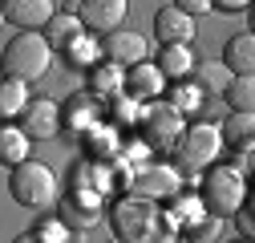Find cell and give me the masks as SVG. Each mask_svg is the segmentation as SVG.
I'll list each match as a JSON object with an SVG mask.
<instances>
[{
    "label": "cell",
    "instance_id": "6da1fadb",
    "mask_svg": "<svg viewBox=\"0 0 255 243\" xmlns=\"http://www.w3.org/2000/svg\"><path fill=\"white\" fill-rule=\"evenodd\" d=\"M114 235L122 243H178V227L154 199H126L114 207Z\"/></svg>",
    "mask_w": 255,
    "mask_h": 243
},
{
    "label": "cell",
    "instance_id": "1f68e13d",
    "mask_svg": "<svg viewBox=\"0 0 255 243\" xmlns=\"http://www.w3.org/2000/svg\"><path fill=\"white\" fill-rule=\"evenodd\" d=\"M12 243H53V239H45V235H16Z\"/></svg>",
    "mask_w": 255,
    "mask_h": 243
},
{
    "label": "cell",
    "instance_id": "7a4b0ae2",
    "mask_svg": "<svg viewBox=\"0 0 255 243\" xmlns=\"http://www.w3.org/2000/svg\"><path fill=\"white\" fill-rule=\"evenodd\" d=\"M199 199H203V211L219 219H235L243 203H247V174L239 166H223L215 162L211 170H203V182H199Z\"/></svg>",
    "mask_w": 255,
    "mask_h": 243
},
{
    "label": "cell",
    "instance_id": "9a60e30c",
    "mask_svg": "<svg viewBox=\"0 0 255 243\" xmlns=\"http://www.w3.org/2000/svg\"><path fill=\"white\" fill-rule=\"evenodd\" d=\"M223 65L231 73H255V33L251 28L227 37V45H223Z\"/></svg>",
    "mask_w": 255,
    "mask_h": 243
},
{
    "label": "cell",
    "instance_id": "4316f807",
    "mask_svg": "<svg viewBox=\"0 0 255 243\" xmlns=\"http://www.w3.org/2000/svg\"><path fill=\"white\" fill-rule=\"evenodd\" d=\"M219 231H223V219L207 211V219H203V223H190V227H186V239H190V243H215Z\"/></svg>",
    "mask_w": 255,
    "mask_h": 243
},
{
    "label": "cell",
    "instance_id": "7402d4cb",
    "mask_svg": "<svg viewBox=\"0 0 255 243\" xmlns=\"http://www.w3.org/2000/svg\"><path fill=\"white\" fill-rule=\"evenodd\" d=\"M231 69L227 65H215V61H203V65L195 69V85L203 89V94H227V85H231Z\"/></svg>",
    "mask_w": 255,
    "mask_h": 243
},
{
    "label": "cell",
    "instance_id": "4dcf8cb0",
    "mask_svg": "<svg viewBox=\"0 0 255 243\" xmlns=\"http://www.w3.org/2000/svg\"><path fill=\"white\" fill-rule=\"evenodd\" d=\"M239 170H251L255 174V150H251V154H239Z\"/></svg>",
    "mask_w": 255,
    "mask_h": 243
},
{
    "label": "cell",
    "instance_id": "ac0fdd59",
    "mask_svg": "<svg viewBox=\"0 0 255 243\" xmlns=\"http://www.w3.org/2000/svg\"><path fill=\"white\" fill-rule=\"evenodd\" d=\"M89 89H93V94H102V98L126 94V69L114 65V61H102L98 69H89Z\"/></svg>",
    "mask_w": 255,
    "mask_h": 243
},
{
    "label": "cell",
    "instance_id": "ba28073f",
    "mask_svg": "<svg viewBox=\"0 0 255 243\" xmlns=\"http://www.w3.org/2000/svg\"><path fill=\"white\" fill-rule=\"evenodd\" d=\"M162 94H166V73L158 69V61H142V65L126 69V98L130 102L150 106V102H162Z\"/></svg>",
    "mask_w": 255,
    "mask_h": 243
},
{
    "label": "cell",
    "instance_id": "52a82bcc",
    "mask_svg": "<svg viewBox=\"0 0 255 243\" xmlns=\"http://www.w3.org/2000/svg\"><path fill=\"white\" fill-rule=\"evenodd\" d=\"M126 12H130V0H81V4H77L81 24L89 28V33H102V37L118 33Z\"/></svg>",
    "mask_w": 255,
    "mask_h": 243
},
{
    "label": "cell",
    "instance_id": "603a6c76",
    "mask_svg": "<svg viewBox=\"0 0 255 243\" xmlns=\"http://www.w3.org/2000/svg\"><path fill=\"white\" fill-rule=\"evenodd\" d=\"M223 102L231 110H255V73H235L227 94H223Z\"/></svg>",
    "mask_w": 255,
    "mask_h": 243
},
{
    "label": "cell",
    "instance_id": "30bf717a",
    "mask_svg": "<svg viewBox=\"0 0 255 243\" xmlns=\"http://www.w3.org/2000/svg\"><path fill=\"white\" fill-rule=\"evenodd\" d=\"M53 0H4V20L16 24V33H41L45 24H53Z\"/></svg>",
    "mask_w": 255,
    "mask_h": 243
},
{
    "label": "cell",
    "instance_id": "8992f818",
    "mask_svg": "<svg viewBox=\"0 0 255 243\" xmlns=\"http://www.w3.org/2000/svg\"><path fill=\"white\" fill-rule=\"evenodd\" d=\"M138 126H142V138L146 146L154 150H174L186 122H182V110H174L170 102H150L142 114H138Z\"/></svg>",
    "mask_w": 255,
    "mask_h": 243
},
{
    "label": "cell",
    "instance_id": "d4e9b609",
    "mask_svg": "<svg viewBox=\"0 0 255 243\" xmlns=\"http://www.w3.org/2000/svg\"><path fill=\"white\" fill-rule=\"evenodd\" d=\"M102 61H106V53H102L98 45H93L89 37H81V41L69 49V65H77V69H98Z\"/></svg>",
    "mask_w": 255,
    "mask_h": 243
},
{
    "label": "cell",
    "instance_id": "2e32d148",
    "mask_svg": "<svg viewBox=\"0 0 255 243\" xmlns=\"http://www.w3.org/2000/svg\"><path fill=\"white\" fill-rule=\"evenodd\" d=\"M81 37H89V28L81 24V16H73V12H57V16H53V24H49V41H53V49L69 53Z\"/></svg>",
    "mask_w": 255,
    "mask_h": 243
},
{
    "label": "cell",
    "instance_id": "3957f363",
    "mask_svg": "<svg viewBox=\"0 0 255 243\" xmlns=\"http://www.w3.org/2000/svg\"><path fill=\"white\" fill-rule=\"evenodd\" d=\"M53 41L45 33H16L8 45H4V73L8 77H20V81H37L49 73L53 65Z\"/></svg>",
    "mask_w": 255,
    "mask_h": 243
},
{
    "label": "cell",
    "instance_id": "8fae6325",
    "mask_svg": "<svg viewBox=\"0 0 255 243\" xmlns=\"http://www.w3.org/2000/svg\"><path fill=\"white\" fill-rule=\"evenodd\" d=\"M195 16L182 12L178 4H166V8H158L154 12V37L162 41V45H190L195 41Z\"/></svg>",
    "mask_w": 255,
    "mask_h": 243
},
{
    "label": "cell",
    "instance_id": "836d02e7",
    "mask_svg": "<svg viewBox=\"0 0 255 243\" xmlns=\"http://www.w3.org/2000/svg\"><path fill=\"white\" fill-rule=\"evenodd\" d=\"M239 243H255V239H239Z\"/></svg>",
    "mask_w": 255,
    "mask_h": 243
},
{
    "label": "cell",
    "instance_id": "9c48e42d",
    "mask_svg": "<svg viewBox=\"0 0 255 243\" xmlns=\"http://www.w3.org/2000/svg\"><path fill=\"white\" fill-rule=\"evenodd\" d=\"M20 122H24V134L28 138H57V130L65 126V110H61L57 102H49V98H37V102H28L24 106V114H20Z\"/></svg>",
    "mask_w": 255,
    "mask_h": 243
},
{
    "label": "cell",
    "instance_id": "ffe728a7",
    "mask_svg": "<svg viewBox=\"0 0 255 243\" xmlns=\"http://www.w3.org/2000/svg\"><path fill=\"white\" fill-rule=\"evenodd\" d=\"M24 85L28 81H20V77L0 81V118H20L24 114V106H28V89Z\"/></svg>",
    "mask_w": 255,
    "mask_h": 243
},
{
    "label": "cell",
    "instance_id": "5b68a950",
    "mask_svg": "<svg viewBox=\"0 0 255 243\" xmlns=\"http://www.w3.org/2000/svg\"><path fill=\"white\" fill-rule=\"evenodd\" d=\"M8 187H12V199L20 207H28V211H45V207L57 203V174L45 162H37V158L12 166V182Z\"/></svg>",
    "mask_w": 255,
    "mask_h": 243
},
{
    "label": "cell",
    "instance_id": "44dd1931",
    "mask_svg": "<svg viewBox=\"0 0 255 243\" xmlns=\"http://www.w3.org/2000/svg\"><path fill=\"white\" fill-rule=\"evenodd\" d=\"M28 138L20 126H4L0 130V158H4L8 166H20V162H28Z\"/></svg>",
    "mask_w": 255,
    "mask_h": 243
},
{
    "label": "cell",
    "instance_id": "484cf974",
    "mask_svg": "<svg viewBox=\"0 0 255 243\" xmlns=\"http://www.w3.org/2000/svg\"><path fill=\"white\" fill-rule=\"evenodd\" d=\"M166 94H170V106L174 110H199V102H203V94H199V85L195 81H178L174 89H166Z\"/></svg>",
    "mask_w": 255,
    "mask_h": 243
},
{
    "label": "cell",
    "instance_id": "83f0119b",
    "mask_svg": "<svg viewBox=\"0 0 255 243\" xmlns=\"http://www.w3.org/2000/svg\"><path fill=\"white\" fill-rule=\"evenodd\" d=\"M174 4H178L182 12H190V16H203V12L215 8V0H174Z\"/></svg>",
    "mask_w": 255,
    "mask_h": 243
},
{
    "label": "cell",
    "instance_id": "f1b7e54d",
    "mask_svg": "<svg viewBox=\"0 0 255 243\" xmlns=\"http://www.w3.org/2000/svg\"><path fill=\"white\" fill-rule=\"evenodd\" d=\"M215 4L223 12H243V8H251V0H215Z\"/></svg>",
    "mask_w": 255,
    "mask_h": 243
},
{
    "label": "cell",
    "instance_id": "5bb4252c",
    "mask_svg": "<svg viewBox=\"0 0 255 243\" xmlns=\"http://www.w3.org/2000/svg\"><path fill=\"white\" fill-rule=\"evenodd\" d=\"M223 142L227 150H239V154H251L255 150V110H231V118L223 122Z\"/></svg>",
    "mask_w": 255,
    "mask_h": 243
},
{
    "label": "cell",
    "instance_id": "d6a6232c",
    "mask_svg": "<svg viewBox=\"0 0 255 243\" xmlns=\"http://www.w3.org/2000/svg\"><path fill=\"white\" fill-rule=\"evenodd\" d=\"M247 16H251V33H255V0H251V8H247Z\"/></svg>",
    "mask_w": 255,
    "mask_h": 243
},
{
    "label": "cell",
    "instance_id": "d6986e66",
    "mask_svg": "<svg viewBox=\"0 0 255 243\" xmlns=\"http://www.w3.org/2000/svg\"><path fill=\"white\" fill-rule=\"evenodd\" d=\"M61 215H65V223H73V227H93V223H98V199L65 195V199H61Z\"/></svg>",
    "mask_w": 255,
    "mask_h": 243
},
{
    "label": "cell",
    "instance_id": "277c9868",
    "mask_svg": "<svg viewBox=\"0 0 255 243\" xmlns=\"http://www.w3.org/2000/svg\"><path fill=\"white\" fill-rule=\"evenodd\" d=\"M227 150V142H223V130L211 126V122H195V126H186L174 154H178V170L195 174V170H211L219 162V154Z\"/></svg>",
    "mask_w": 255,
    "mask_h": 243
},
{
    "label": "cell",
    "instance_id": "7c38bea8",
    "mask_svg": "<svg viewBox=\"0 0 255 243\" xmlns=\"http://www.w3.org/2000/svg\"><path fill=\"white\" fill-rule=\"evenodd\" d=\"M102 53H106V61H114V65L134 69V65L146 61V37L134 33V28H118V33H110L102 41Z\"/></svg>",
    "mask_w": 255,
    "mask_h": 243
},
{
    "label": "cell",
    "instance_id": "f546056e",
    "mask_svg": "<svg viewBox=\"0 0 255 243\" xmlns=\"http://www.w3.org/2000/svg\"><path fill=\"white\" fill-rule=\"evenodd\" d=\"M239 227H243L247 235H255V211H251V215H239Z\"/></svg>",
    "mask_w": 255,
    "mask_h": 243
},
{
    "label": "cell",
    "instance_id": "cb8c5ba5",
    "mask_svg": "<svg viewBox=\"0 0 255 243\" xmlns=\"http://www.w3.org/2000/svg\"><path fill=\"white\" fill-rule=\"evenodd\" d=\"M65 122L73 130H85V126H93V122H98V106H93L85 94H77L73 102H69V110H65Z\"/></svg>",
    "mask_w": 255,
    "mask_h": 243
},
{
    "label": "cell",
    "instance_id": "e0dca14e",
    "mask_svg": "<svg viewBox=\"0 0 255 243\" xmlns=\"http://www.w3.org/2000/svg\"><path fill=\"white\" fill-rule=\"evenodd\" d=\"M158 69H162L166 77H182L190 69H199V61H195V49L190 45H162V53H158Z\"/></svg>",
    "mask_w": 255,
    "mask_h": 243
},
{
    "label": "cell",
    "instance_id": "4fadbf2b",
    "mask_svg": "<svg viewBox=\"0 0 255 243\" xmlns=\"http://www.w3.org/2000/svg\"><path fill=\"white\" fill-rule=\"evenodd\" d=\"M178 187H182V174L174 166H146L134 178L138 199H170V195H178Z\"/></svg>",
    "mask_w": 255,
    "mask_h": 243
}]
</instances>
